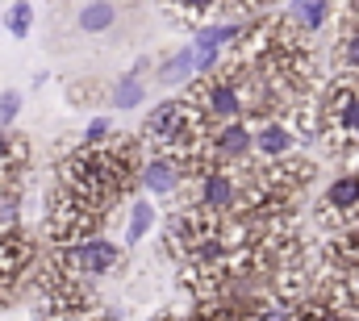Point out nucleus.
Listing matches in <instances>:
<instances>
[{"mask_svg": "<svg viewBox=\"0 0 359 321\" xmlns=\"http://www.w3.org/2000/svg\"><path fill=\"white\" fill-rule=\"evenodd\" d=\"M113 134V125H109V117H92L88 130H84V146H96V142H104Z\"/></svg>", "mask_w": 359, "mask_h": 321, "instance_id": "2eb2a0df", "label": "nucleus"}, {"mask_svg": "<svg viewBox=\"0 0 359 321\" xmlns=\"http://www.w3.org/2000/svg\"><path fill=\"white\" fill-rule=\"evenodd\" d=\"M155 221H159V209L147 200V196H134L130 200V226H126V242L134 246V242H142L151 230H155Z\"/></svg>", "mask_w": 359, "mask_h": 321, "instance_id": "1a4fd4ad", "label": "nucleus"}, {"mask_svg": "<svg viewBox=\"0 0 359 321\" xmlns=\"http://www.w3.org/2000/svg\"><path fill=\"white\" fill-rule=\"evenodd\" d=\"M192 76H196V55H192V46H184L176 55L159 59V71H155L159 83H188Z\"/></svg>", "mask_w": 359, "mask_h": 321, "instance_id": "6e6552de", "label": "nucleus"}, {"mask_svg": "<svg viewBox=\"0 0 359 321\" xmlns=\"http://www.w3.org/2000/svg\"><path fill=\"white\" fill-rule=\"evenodd\" d=\"M117 4L113 0H84L80 4V13H76V25H80V34H109L113 25H117Z\"/></svg>", "mask_w": 359, "mask_h": 321, "instance_id": "0eeeda50", "label": "nucleus"}, {"mask_svg": "<svg viewBox=\"0 0 359 321\" xmlns=\"http://www.w3.org/2000/svg\"><path fill=\"white\" fill-rule=\"evenodd\" d=\"M339 55H343V67L359 76V29H347V34H339Z\"/></svg>", "mask_w": 359, "mask_h": 321, "instance_id": "ddd939ff", "label": "nucleus"}, {"mask_svg": "<svg viewBox=\"0 0 359 321\" xmlns=\"http://www.w3.org/2000/svg\"><path fill=\"white\" fill-rule=\"evenodd\" d=\"M217 4L222 0H163V8L180 21H188V25H201L209 13H217Z\"/></svg>", "mask_w": 359, "mask_h": 321, "instance_id": "9b49d317", "label": "nucleus"}, {"mask_svg": "<svg viewBox=\"0 0 359 321\" xmlns=\"http://www.w3.org/2000/svg\"><path fill=\"white\" fill-rule=\"evenodd\" d=\"M17 113H21V92L17 88H4L0 92V130H8L17 121Z\"/></svg>", "mask_w": 359, "mask_h": 321, "instance_id": "4468645a", "label": "nucleus"}, {"mask_svg": "<svg viewBox=\"0 0 359 321\" xmlns=\"http://www.w3.org/2000/svg\"><path fill=\"white\" fill-rule=\"evenodd\" d=\"M80 4H84V0H80Z\"/></svg>", "mask_w": 359, "mask_h": 321, "instance_id": "f3484780", "label": "nucleus"}, {"mask_svg": "<svg viewBox=\"0 0 359 321\" xmlns=\"http://www.w3.org/2000/svg\"><path fill=\"white\" fill-rule=\"evenodd\" d=\"M138 184L151 192V196H176L180 184H184V171L172 155H147L138 167Z\"/></svg>", "mask_w": 359, "mask_h": 321, "instance_id": "39448f33", "label": "nucleus"}, {"mask_svg": "<svg viewBox=\"0 0 359 321\" xmlns=\"http://www.w3.org/2000/svg\"><path fill=\"white\" fill-rule=\"evenodd\" d=\"M209 151L217 167H238L243 159H251V125L243 117L234 121H217L213 125V138H209Z\"/></svg>", "mask_w": 359, "mask_h": 321, "instance_id": "7ed1b4c3", "label": "nucleus"}, {"mask_svg": "<svg viewBox=\"0 0 359 321\" xmlns=\"http://www.w3.org/2000/svg\"><path fill=\"white\" fill-rule=\"evenodd\" d=\"M297 146H301V138L284 117H268V121L251 125V155L255 159H280V155H292Z\"/></svg>", "mask_w": 359, "mask_h": 321, "instance_id": "20e7f679", "label": "nucleus"}, {"mask_svg": "<svg viewBox=\"0 0 359 321\" xmlns=\"http://www.w3.org/2000/svg\"><path fill=\"white\" fill-rule=\"evenodd\" d=\"M4 25H8V34H13V38H29V29H34V4H29V0L8 4Z\"/></svg>", "mask_w": 359, "mask_h": 321, "instance_id": "f8f14e48", "label": "nucleus"}, {"mask_svg": "<svg viewBox=\"0 0 359 321\" xmlns=\"http://www.w3.org/2000/svg\"><path fill=\"white\" fill-rule=\"evenodd\" d=\"M55 263L63 271H72L76 280H92V275H109L117 263H121V246L100 234H92L84 242H72V246H55Z\"/></svg>", "mask_w": 359, "mask_h": 321, "instance_id": "f257e3e1", "label": "nucleus"}, {"mask_svg": "<svg viewBox=\"0 0 359 321\" xmlns=\"http://www.w3.org/2000/svg\"><path fill=\"white\" fill-rule=\"evenodd\" d=\"M155 321H188V317H176V313H163V317H155Z\"/></svg>", "mask_w": 359, "mask_h": 321, "instance_id": "dca6fc26", "label": "nucleus"}, {"mask_svg": "<svg viewBox=\"0 0 359 321\" xmlns=\"http://www.w3.org/2000/svg\"><path fill=\"white\" fill-rule=\"evenodd\" d=\"M330 13H334V0H292L288 4V25L305 38H318L326 25H330Z\"/></svg>", "mask_w": 359, "mask_h": 321, "instance_id": "423d86ee", "label": "nucleus"}, {"mask_svg": "<svg viewBox=\"0 0 359 321\" xmlns=\"http://www.w3.org/2000/svg\"><path fill=\"white\" fill-rule=\"evenodd\" d=\"M318 217H322L326 226H334V230H343V226L359 221V167L343 171V175H334V179L326 184L322 205H318Z\"/></svg>", "mask_w": 359, "mask_h": 321, "instance_id": "f03ea898", "label": "nucleus"}, {"mask_svg": "<svg viewBox=\"0 0 359 321\" xmlns=\"http://www.w3.org/2000/svg\"><path fill=\"white\" fill-rule=\"evenodd\" d=\"M142 100H147V80L134 76V71L121 76V80L109 88V104H113V109H126V113H130V109H138Z\"/></svg>", "mask_w": 359, "mask_h": 321, "instance_id": "9d476101", "label": "nucleus"}]
</instances>
